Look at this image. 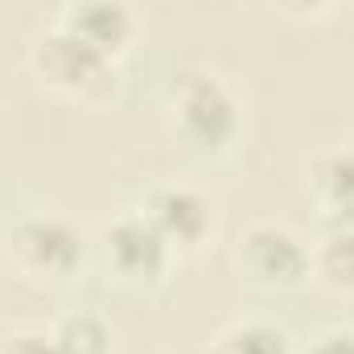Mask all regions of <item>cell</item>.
Returning a JSON list of instances; mask_svg holds the SVG:
<instances>
[{"mask_svg": "<svg viewBox=\"0 0 354 354\" xmlns=\"http://www.w3.org/2000/svg\"><path fill=\"white\" fill-rule=\"evenodd\" d=\"M181 120H185V132L202 145H218L231 136L235 128V107L231 99L223 95L218 83H189L185 87V99H181Z\"/></svg>", "mask_w": 354, "mask_h": 354, "instance_id": "obj_1", "label": "cell"}, {"mask_svg": "<svg viewBox=\"0 0 354 354\" xmlns=\"http://www.w3.org/2000/svg\"><path fill=\"white\" fill-rule=\"evenodd\" d=\"M21 252L46 272H66V268L79 260V235L66 227V223H54V218H33L21 227L17 235Z\"/></svg>", "mask_w": 354, "mask_h": 354, "instance_id": "obj_2", "label": "cell"}, {"mask_svg": "<svg viewBox=\"0 0 354 354\" xmlns=\"http://www.w3.org/2000/svg\"><path fill=\"white\" fill-rule=\"evenodd\" d=\"M41 71L54 79V83H66V87H83L87 79L103 75V54L87 46L83 37L75 33H62V37H50L46 50H41Z\"/></svg>", "mask_w": 354, "mask_h": 354, "instance_id": "obj_3", "label": "cell"}, {"mask_svg": "<svg viewBox=\"0 0 354 354\" xmlns=\"http://www.w3.org/2000/svg\"><path fill=\"white\" fill-rule=\"evenodd\" d=\"M111 260L132 272V276H153L161 260H165V243H161V231L140 223V218H128V223H115L111 227Z\"/></svg>", "mask_w": 354, "mask_h": 354, "instance_id": "obj_4", "label": "cell"}, {"mask_svg": "<svg viewBox=\"0 0 354 354\" xmlns=\"http://www.w3.org/2000/svg\"><path fill=\"white\" fill-rule=\"evenodd\" d=\"M71 33L83 37L87 46H95L99 54L103 50H115L128 37L124 4L120 0H79L75 4V21H71Z\"/></svg>", "mask_w": 354, "mask_h": 354, "instance_id": "obj_5", "label": "cell"}, {"mask_svg": "<svg viewBox=\"0 0 354 354\" xmlns=\"http://www.w3.org/2000/svg\"><path fill=\"white\" fill-rule=\"evenodd\" d=\"M248 256H252V268L268 280H297L301 268H305V256H301L297 239L284 235V231H272V227L252 235Z\"/></svg>", "mask_w": 354, "mask_h": 354, "instance_id": "obj_6", "label": "cell"}, {"mask_svg": "<svg viewBox=\"0 0 354 354\" xmlns=\"http://www.w3.org/2000/svg\"><path fill=\"white\" fill-rule=\"evenodd\" d=\"M157 227L174 239H198L206 231V202L189 189H169L157 198Z\"/></svg>", "mask_w": 354, "mask_h": 354, "instance_id": "obj_7", "label": "cell"}, {"mask_svg": "<svg viewBox=\"0 0 354 354\" xmlns=\"http://www.w3.org/2000/svg\"><path fill=\"white\" fill-rule=\"evenodd\" d=\"M326 189H330L338 214L354 223V157H334L326 165Z\"/></svg>", "mask_w": 354, "mask_h": 354, "instance_id": "obj_8", "label": "cell"}, {"mask_svg": "<svg viewBox=\"0 0 354 354\" xmlns=\"http://www.w3.org/2000/svg\"><path fill=\"white\" fill-rule=\"evenodd\" d=\"M103 342H107V334H103L99 322H91V317L66 322V326H62V338H58V346L66 354H103Z\"/></svg>", "mask_w": 354, "mask_h": 354, "instance_id": "obj_9", "label": "cell"}, {"mask_svg": "<svg viewBox=\"0 0 354 354\" xmlns=\"http://www.w3.org/2000/svg\"><path fill=\"white\" fill-rule=\"evenodd\" d=\"M322 264L334 280H354V227H342L338 235H330Z\"/></svg>", "mask_w": 354, "mask_h": 354, "instance_id": "obj_10", "label": "cell"}, {"mask_svg": "<svg viewBox=\"0 0 354 354\" xmlns=\"http://www.w3.org/2000/svg\"><path fill=\"white\" fill-rule=\"evenodd\" d=\"M227 354H284V338L268 326H248L227 342Z\"/></svg>", "mask_w": 354, "mask_h": 354, "instance_id": "obj_11", "label": "cell"}, {"mask_svg": "<svg viewBox=\"0 0 354 354\" xmlns=\"http://www.w3.org/2000/svg\"><path fill=\"white\" fill-rule=\"evenodd\" d=\"M8 354H66V351L58 342H46V338H21V342H12Z\"/></svg>", "mask_w": 354, "mask_h": 354, "instance_id": "obj_12", "label": "cell"}, {"mask_svg": "<svg viewBox=\"0 0 354 354\" xmlns=\"http://www.w3.org/2000/svg\"><path fill=\"white\" fill-rule=\"evenodd\" d=\"M317 354H354V334H334V338H326Z\"/></svg>", "mask_w": 354, "mask_h": 354, "instance_id": "obj_13", "label": "cell"}, {"mask_svg": "<svg viewBox=\"0 0 354 354\" xmlns=\"http://www.w3.org/2000/svg\"><path fill=\"white\" fill-rule=\"evenodd\" d=\"M297 4H317V0H297Z\"/></svg>", "mask_w": 354, "mask_h": 354, "instance_id": "obj_14", "label": "cell"}]
</instances>
